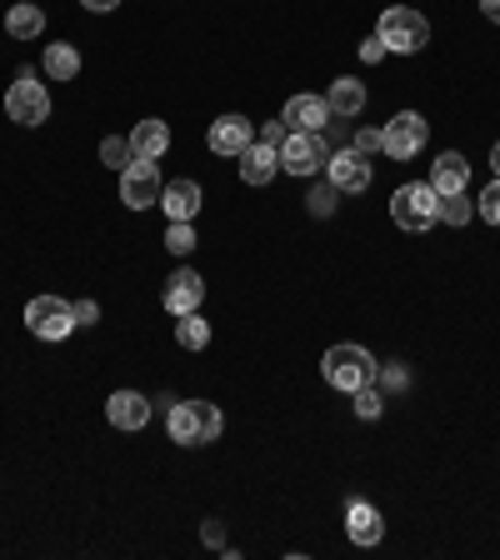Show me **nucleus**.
I'll return each instance as SVG.
<instances>
[{
	"label": "nucleus",
	"instance_id": "1",
	"mask_svg": "<svg viewBox=\"0 0 500 560\" xmlns=\"http://www.w3.org/2000/svg\"><path fill=\"white\" fill-rule=\"evenodd\" d=\"M221 410L211 401H180V406H166V430L176 445H211L221 441Z\"/></svg>",
	"mask_w": 500,
	"mask_h": 560
},
{
	"label": "nucleus",
	"instance_id": "2",
	"mask_svg": "<svg viewBox=\"0 0 500 560\" xmlns=\"http://www.w3.org/2000/svg\"><path fill=\"white\" fill-rule=\"evenodd\" d=\"M321 370H325V381H331L335 391H346V395L376 385V376H381V366L370 360V350L366 346H350V341H346V346H331V350H325Z\"/></svg>",
	"mask_w": 500,
	"mask_h": 560
},
{
	"label": "nucleus",
	"instance_id": "32",
	"mask_svg": "<svg viewBox=\"0 0 500 560\" xmlns=\"http://www.w3.org/2000/svg\"><path fill=\"white\" fill-rule=\"evenodd\" d=\"M385 56H391V50H385L381 36H366V40H360V60H370V65H376V60H385Z\"/></svg>",
	"mask_w": 500,
	"mask_h": 560
},
{
	"label": "nucleus",
	"instance_id": "10",
	"mask_svg": "<svg viewBox=\"0 0 500 560\" xmlns=\"http://www.w3.org/2000/svg\"><path fill=\"white\" fill-rule=\"evenodd\" d=\"M325 176H331V186L341 195L370 191V155H360L356 145H350V151H335L331 160H325Z\"/></svg>",
	"mask_w": 500,
	"mask_h": 560
},
{
	"label": "nucleus",
	"instance_id": "22",
	"mask_svg": "<svg viewBox=\"0 0 500 560\" xmlns=\"http://www.w3.org/2000/svg\"><path fill=\"white\" fill-rule=\"evenodd\" d=\"M40 65H46L50 81H75V75H81V50L66 46V40H50V46H46V60H40Z\"/></svg>",
	"mask_w": 500,
	"mask_h": 560
},
{
	"label": "nucleus",
	"instance_id": "37",
	"mask_svg": "<svg viewBox=\"0 0 500 560\" xmlns=\"http://www.w3.org/2000/svg\"><path fill=\"white\" fill-rule=\"evenodd\" d=\"M490 166H496V176H500V141H496V151H490Z\"/></svg>",
	"mask_w": 500,
	"mask_h": 560
},
{
	"label": "nucleus",
	"instance_id": "18",
	"mask_svg": "<svg viewBox=\"0 0 500 560\" xmlns=\"http://www.w3.org/2000/svg\"><path fill=\"white\" fill-rule=\"evenodd\" d=\"M201 186L195 180H170L166 191H160V211H166V221H195V211H201Z\"/></svg>",
	"mask_w": 500,
	"mask_h": 560
},
{
	"label": "nucleus",
	"instance_id": "4",
	"mask_svg": "<svg viewBox=\"0 0 500 560\" xmlns=\"http://www.w3.org/2000/svg\"><path fill=\"white\" fill-rule=\"evenodd\" d=\"M376 36H381L385 50H395V56H416L430 40V21L420 11H410V5H391V11L381 15V25H376Z\"/></svg>",
	"mask_w": 500,
	"mask_h": 560
},
{
	"label": "nucleus",
	"instance_id": "27",
	"mask_svg": "<svg viewBox=\"0 0 500 560\" xmlns=\"http://www.w3.org/2000/svg\"><path fill=\"white\" fill-rule=\"evenodd\" d=\"M381 410H385V401H381V391H376V385L356 391V416H360V420H376Z\"/></svg>",
	"mask_w": 500,
	"mask_h": 560
},
{
	"label": "nucleus",
	"instance_id": "28",
	"mask_svg": "<svg viewBox=\"0 0 500 560\" xmlns=\"http://www.w3.org/2000/svg\"><path fill=\"white\" fill-rule=\"evenodd\" d=\"M476 211H480V215H486L490 226H500V176H496V180H490L486 191H480V205H476Z\"/></svg>",
	"mask_w": 500,
	"mask_h": 560
},
{
	"label": "nucleus",
	"instance_id": "25",
	"mask_svg": "<svg viewBox=\"0 0 500 560\" xmlns=\"http://www.w3.org/2000/svg\"><path fill=\"white\" fill-rule=\"evenodd\" d=\"M166 251H176V255H191L195 251V226H191V221H170V226H166Z\"/></svg>",
	"mask_w": 500,
	"mask_h": 560
},
{
	"label": "nucleus",
	"instance_id": "24",
	"mask_svg": "<svg viewBox=\"0 0 500 560\" xmlns=\"http://www.w3.org/2000/svg\"><path fill=\"white\" fill-rule=\"evenodd\" d=\"M100 160H106L110 170H126L135 160L131 141H126V135H106V141H100Z\"/></svg>",
	"mask_w": 500,
	"mask_h": 560
},
{
	"label": "nucleus",
	"instance_id": "31",
	"mask_svg": "<svg viewBox=\"0 0 500 560\" xmlns=\"http://www.w3.org/2000/svg\"><path fill=\"white\" fill-rule=\"evenodd\" d=\"M356 151H360V155L385 151V135H381V131H356Z\"/></svg>",
	"mask_w": 500,
	"mask_h": 560
},
{
	"label": "nucleus",
	"instance_id": "21",
	"mask_svg": "<svg viewBox=\"0 0 500 560\" xmlns=\"http://www.w3.org/2000/svg\"><path fill=\"white\" fill-rule=\"evenodd\" d=\"M325 106H331V116H360V110H366V85L341 75V81H331V91H325Z\"/></svg>",
	"mask_w": 500,
	"mask_h": 560
},
{
	"label": "nucleus",
	"instance_id": "29",
	"mask_svg": "<svg viewBox=\"0 0 500 560\" xmlns=\"http://www.w3.org/2000/svg\"><path fill=\"white\" fill-rule=\"evenodd\" d=\"M310 211H316V215L335 211V186H331V180H325V186H316V191H310Z\"/></svg>",
	"mask_w": 500,
	"mask_h": 560
},
{
	"label": "nucleus",
	"instance_id": "17",
	"mask_svg": "<svg viewBox=\"0 0 500 560\" xmlns=\"http://www.w3.org/2000/svg\"><path fill=\"white\" fill-rule=\"evenodd\" d=\"M430 186H436V195H461L465 186H471V160H465L461 151H445L436 166H430Z\"/></svg>",
	"mask_w": 500,
	"mask_h": 560
},
{
	"label": "nucleus",
	"instance_id": "6",
	"mask_svg": "<svg viewBox=\"0 0 500 560\" xmlns=\"http://www.w3.org/2000/svg\"><path fill=\"white\" fill-rule=\"evenodd\" d=\"M25 331L36 341H66L75 331V306L60 296H36L25 306Z\"/></svg>",
	"mask_w": 500,
	"mask_h": 560
},
{
	"label": "nucleus",
	"instance_id": "12",
	"mask_svg": "<svg viewBox=\"0 0 500 560\" xmlns=\"http://www.w3.org/2000/svg\"><path fill=\"white\" fill-rule=\"evenodd\" d=\"M166 310L170 315H191V310H201V300H205V281L195 271H176L166 281Z\"/></svg>",
	"mask_w": 500,
	"mask_h": 560
},
{
	"label": "nucleus",
	"instance_id": "14",
	"mask_svg": "<svg viewBox=\"0 0 500 560\" xmlns=\"http://www.w3.org/2000/svg\"><path fill=\"white\" fill-rule=\"evenodd\" d=\"M250 141H255V131H250L246 116H221V120H211V151H215V155H240V151H250Z\"/></svg>",
	"mask_w": 500,
	"mask_h": 560
},
{
	"label": "nucleus",
	"instance_id": "16",
	"mask_svg": "<svg viewBox=\"0 0 500 560\" xmlns=\"http://www.w3.org/2000/svg\"><path fill=\"white\" fill-rule=\"evenodd\" d=\"M346 536L356 540V546H381V536H385L381 511L370 501H350L346 505Z\"/></svg>",
	"mask_w": 500,
	"mask_h": 560
},
{
	"label": "nucleus",
	"instance_id": "23",
	"mask_svg": "<svg viewBox=\"0 0 500 560\" xmlns=\"http://www.w3.org/2000/svg\"><path fill=\"white\" fill-rule=\"evenodd\" d=\"M176 341H180L186 350H205V346H211V321H205L201 310L180 315V321H176Z\"/></svg>",
	"mask_w": 500,
	"mask_h": 560
},
{
	"label": "nucleus",
	"instance_id": "9",
	"mask_svg": "<svg viewBox=\"0 0 500 560\" xmlns=\"http://www.w3.org/2000/svg\"><path fill=\"white\" fill-rule=\"evenodd\" d=\"M385 155L391 160H410V155H420V145L430 141V126L420 110H401L395 120H385Z\"/></svg>",
	"mask_w": 500,
	"mask_h": 560
},
{
	"label": "nucleus",
	"instance_id": "5",
	"mask_svg": "<svg viewBox=\"0 0 500 560\" xmlns=\"http://www.w3.org/2000/svg\"><path fill=\"white\" fill-rule=\"evenodd\" d=\"M5 116H11L15 126H25V131H36V126L50 120V91L36 81V71H21L11 81V91H5Z\"/></svg>",
	"mask_w": 500,
	"mask_h": 560
},
{
	"label": "nucleus",
	"instance_id": "15",
	"mask_svg": "<svg viewBox=\"0 0 500 560\" xmlns=\"http://www.w3.org/2000/svg\"><path fill=\"white\" fill-rule=\"evenodd\" d=\"M106 416L116 430H141L145 420H151V401H145L141 391H116L106 401Z\"/></svg>",
	"mask_w": 500,
	"mask_h": 560
},
{
	"label": "nucleus",
	"instance_id": "36",
	"mask_svg": "<svg viewBox=\"0 0 500 560\" xmlns=\"http://www.w3.org/2000/svg\"><path fill=\"white\" fill-rule=\"evenodd\" d=\"M480 11H486V21L500 25V0H480Z\"/></svg>",
	"mask_w": 500,
	"mask_h": 560
},
{
	"label": "nucleus",
	"instance_id": "8",
	"mask_svg": "<svg viewBox=\"0 0 500 560\" xmlns=\"http://www.w3.org/2000/svg\"><path fill=\"white\" fill-rule=\"evenodd\" d=\"M160 191H166V180H160L155 160H141V155H135L131 166L120 170V201L131 205V211H145V205H160Z\"/></svg>",
	"mask_w": 500,
	"mask_h": 560
},
{
	"label": "nucleus",
	"instance_id": "7",
	"mask_svg": "<svg viewBox=\"0 0 500 560\" xmlns=\"http://www.w3.org/2000/svg\"><path fill=\"white\" fill-rule=\"evenodd\" d=\"M275 155H281V170H290V176H316V170H325V160H331L321 131H290L286 141L275 145Z\"/></svg>",
	"mask_w": 500,
	"mask_h": 560
},
{
	"label": "nucleus",
	"instance_id": "3",
	"mask_svg": "<svg viewBox=\"0 0 500 560\" xmlns=\"http://www.w3.org/2000/svg\"><path fill=\"white\" fill-rule=\"evenodd\" d=\"M391 215H395V226H401V230L426 236V230L441 221V195H436V186H430V180H410V186H401V191H395Z\"/></svg>",
	"mask_w": 500,
	"mask_h": 560
},
{
	"label": "nucleus",
	"instance_id": "11",
	"mask_svg": "<svg viewBox=\"0 0 500 560\" xmlns=\"http://www.w3.org/2000/svg\"><path fill=\"white\" fill-rule=\"evenodd\" d=\"M236 160H240V180H246V186H271V180L281 176V155L265 141H250V151H240Z\"/></svg>",
	"mask_w": 500,
	"mask_h": 560
},
{
	"label": "nucleus",
	"instance_id": "26",
	"mask_svg": "<svg viewBox=\"0 0 500 560\" xmlns=\"http://www.w3.org/2000/svg\"><path fill=\"white\" fill-rule=\"evenodd\" d=\"M441 221L445 226H465V221H471V201H465V191L461 195H441Z\"/></svg>",
	"mask_w": 500,
	"mask_h": 560
},
{
	"label": "nucleus",
	"instance_id": "30",
	"mask_svg": "<svg viewBox=\"0 0 500 560\" xmlns=\"http://www.w3.org/2000/svg\"><path fill=\"white\" fill-rule=\"evenodd\" d=\"M286 120H265V126H261V131H255V141H265V145H281V141H286Z\"/></svg>",
	"mask_w": 500,
	"mask_h": 560
},
{
	"label": "nucleus",
	"instance_id": "34",
	"mask_svg": "<svg viewBox=\"0 0 500 560\" xmlns=\"http://www.w3.org/2000/svg\"><path fill=\"white\" fill-rule=\"evenodd\" d=\"M201 540H205V546H226V531H221L215 521H205L201 525Z\"/></svg>",
	"mask_w": 500,
	"mask_h": 560
},
{
	"label": "nucleus",
	"instance_id": "33",
	"mask_svg": "<svg viewBox=\"0 0 500 560\" xmlns=\"http://www.w3.org/2000/svg\"><path fill=\"white\" fill-rule=\"evenodd\" d=\"M96 321H100L96 300H75V325H96Z\"/></svg>",
	"mask_w": 500,
	"mask_h": 560
},
{
	"label": "nucleus",
	"instance_id": "19",
	"mask_svg": "<svg viewBox=\"0 0 500 560\" xmlns=\"http://www.w3.org/2000/svg\"><path fill=\"white\" fill-rule=\"evenodd\" d=\"M131 151L141 155V160H160V155L170 151V126L166 120H141V126H135L131 131Z\"/></svg>",
	"mask_w": 500,
	"mask_h": 560
},
{
	"label": "nucleus",
	"instance_id": "35",
	"mask_svg": "<svg viewBox=\"0 0 500 560\" xmlns=\"http://www.w3.org/2000/svg\"><path fill=\"white\" fill-rule=\"evenodd\" d=\"M81 5H85V11H96V15H106V11H116L120 0H81Z\"/></svg>",
	"mask_w": 500,
	"mask_h": 560
},
{
	"label": "nucleus",
	"instance_id": "13",
	"mask_svg": "<svg viewBox=\"0 0 500 560\" xmlns=\"http://www.w3.org/2000/svg\"><path fill=\"white\" fill-rule=\"evenodd\" d=\"M281 120H286V131H325L331 106H325V96H290Z\"/></svg>",
	"mask_w": 500,
	"mask_h": 560
},
{
	"label": "nucleus",
	"instance_id": "20",
	"mask_svg": "<svg viewBox=\"0 0 500 560\" xmlns=\"http://www.w3.org/2000/svg\"><path fill=\"white\" fill-rule=\"evenodd\" d=\"M5 31H11V40H40L46 36V11L31 5V0H21V5L5 11Z\"/></svg>",
	"mask_w": 500,
	"mask_h": 560
}]
</instances>
